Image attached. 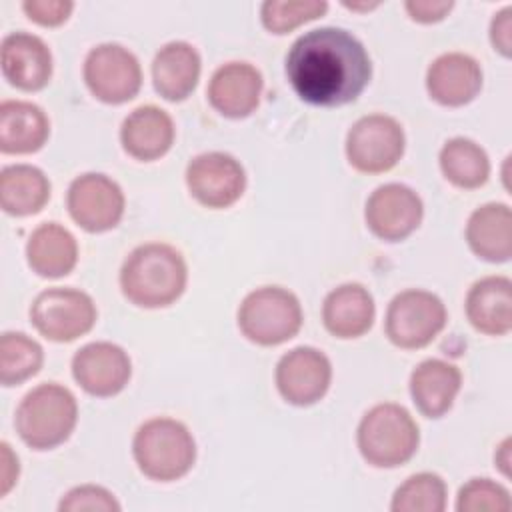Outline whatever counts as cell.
Segmentation results:
<instances>
[{"instance_id": "obj_29", "label": "cell", "mask_w": 512, "mask_h": 512, "mask_svg": "<svg viewBox=\"0 0 512 512\" xmlns=\"http://www.w3.org/2000/svg\"><path fill=\"white\" fill-rule=\"evenodd\" d=\"M44 362L36 340L22 332H4L0 338V382L14 386L34 376Z\"/></svg>"}, {"instance_id": "obj_10", "label": "cell", "mask_w": 512, "mask_h": 512, "mask_svg": "<svg viewBox=\"0 0 512 512\" xmlns=\"http://www.w3.org/2000/svg\"><path fill=\"white\" fill-rule=\"evenodd\" d=\"M84 82L106 104L128 102L142 86L140 62L120 44H98L86 54Z\"/></svg>"}, {"instance_id": "obj_5", "label": "cell", "mask_w": 512, "mask_h": 512, "mask_svg": "<svg viewBox=\"0 0 512 512\" xmlns=\"http://www.w3.org/2000/svg\"><path fill=\"white\" fill-rule=\"evenodd\" d=\"M356 440L368 464L376 468H396L416 454L420 432L404 406L384 402L372 406L362 416Z\"/></svg>"}, {"instance_id": "obj_33", "label": "cell", "mask_w": 512, "mask_h": 512, "mask_svg": "<svg viewBox=\"0 0 512 512\" xmlns=\"http://www.w3.org/2000/svg\"><path fill=\"white\" fill-rule=\"evenodd\" d=\"M60 512H118L120 504L112 492L102 486H76L58 504Z\"/></svg>"}, {"instance_id": "obj_22", "label": "cell", "mask_w": 512, "mask_h": 512, "mask_svg": "<svg viewBox=\"0 0 512 512\" xmlns=\"http://www.w3.org/2000/svg\"><path fill=\"white\" fill-rule=\"evenodd\" d=\"M200 68V54L192 44L182 40L168 42L156 52L152 62L154 88L162 98L180 102L196 88Z\"/></svg>"}, {"instance_id": "obj_38", "label": "cell", "mask_w": 512, "mask_h": 512, "mask_svg": "<svg viewBox=\"0 0 512 512\" xmlns=\"http://www.w3.org/2000/svg\"><path fill=\"white\" fill-rule=\"evenodd\" d=\"M508 454H510V440L506 438V440L498 446V452H496V456H494V458H496V464L502 468L504 474H508V464H510V456H508Z\"/></svg>"}, {"instance_id": "obj_16", "label": "cell", "mask_w": 512, "mask_h": 512, "mask_svg": "<svg viewBox=\"0 0 512 512\" xmlns=\"http://www.w3.org/2000/svg\"><path fill=\"white\" fill-rule=\"evenodd\" d=\"M0 66L12 86L34 92L50 82L52 52L42 38L28 32H12L2 40Z\"/></svg>"}, {"instance_id": "obj_31", "label": "cell", "mask_w": 512, "mask_h": 512, "mask_svg": "<svg viewBox=\"0 0 512 512\" xmlns=\"http://www.w3.org/2000/svg\"><path fill=\"white\" fill-rule=\"evenodd\" d=\"M328 10L324 0H268L260 8V18L266 30L286 34L300 24L320 18Z\"/></svg>"}, {"instance_id": "obj_11", "label": "cell", "mask_w": 512, "mask_h": 512, "mask_svg": "<svg viewBox=\"0 0 512 512\" xmlns=\"http://www.w3.org/2000/svg\"><path fill=\"white\" fill-rule=\"evenodd\" d=\"M72 220L86 232H106L124 214L122 188L106 174L88 172L72 180L66 196Z\"/></svg>"}, {"instance_id": "obj_36", "label": "cell", "mask_w": 512, "mask_h": 512, "mask_svg": "<svg viewBox=\"0 0 512 512\" xmlns=\"http://www.w3.org/2000/svg\"><path fill=\"white\" fill-rule=\"evenodd\" d=\"M406 12L410 14L412 20L422 22V24H430V22H438L442 20L450 10H452V2H432V0H408L404 4Z\"/></svg>"}, {"instance_id": "obj_30", "label": "cell", "mask_w": 512, "mask_h": 512, "mask_svg": "<svg viewBox=\"0 0 512 512\" xmlns=\"http://www.w3.org/2000/svg\"><path fill=\"white\" fill-rule=\"evenodd\" d=\"M446 484L438 474L420 472L400 484L392 496V512H442L446 508Z\"/></svg>"}, {"instance_id": "obj_26", "label": "cell", "mask_w": 512, "mask_h": 512, "mask_svg": "<svg viewBox=\"0 0 512 512\" xmlns=\"http://www.w3.org/2000/svg\"><path fill=\"white\" fill-rule=\"evenodd\" d=\"M26 258L30 268L44 278H62L78 260L76 238L60 224H40L28 238Z\"/></svg>"}, {"instance_id": "obj_12", "label": "cell", "mask_w": 512, "mask_h": 512, "mask_svg": "<svg viewBox=\"0 0 512 512\" xmlns=\"http://www.w3.org/2000/svg\"><path fill=\"white\" fill-rule=\"evenodd\" d=\"M186 184L202 206L228 208L244 194L246 172L242 164L226 152H204L190 160Z\"/></svg>"}, {"instance_id": "obj_37", "label": "cell", "mask_w": 512, "mask_h": 512, "mask_svg": "<svg viewBox=\"0 0 512 512\" xmlns=\"http://www.w3.org/2000/svg\"><path fill=\"white\" fill-rule=\"evenodd\" d=\"M2 448V488L0 494L4 496L16 482L18 478V458L14 456V452L10 450V446L6 442L0 444Z\"/></svg>"}, {"instance_id": "obj_28", "label": "cell", "mask_w": 512, "mask_h": 512, "mask_svg": "<svg viewBox=\"0 0 512 512\" xmlns=\"http://www.w3.org/2000/svg\"><path fill=\"white\" fill-rule=\"evenodd\" d=\"M440 168L458 188H478L490 176V160L480 144L470 138H450L440 150Z\"/></svg>"}, {"instance_id": "obj_35", "label": "cell", "mask_w": 512, "mask_h": 512, "mask_svg": "<svg viewBox=\"0 0 512 512\" xmlns=\"http://www.w3.org/2000/svg\"><path fill=\"white\" fill-rule=\"evenodd\" d=\"M490 40L494 50L502 56H510L512 52V8L506 6L494 14L490 24Z\"/></svg>"}, {"instance_id": "obj_39", "label": "cell", "mask_w": 512, "mask_h": 512, "mask_svg": "<svg viewBox=\"0 0 512 512\" xmlns=\"http://www.w3.org/2000/svg\"><path fill=\"white\" fill-rule=\"evenodd\" d=\"M344 6H348V8H352V10H370V8L378 6V4L374 2V4H344Z\"/></svg>"}, {"instance_id": "obj_24", "label": "cell", "mask_w": 512, "mask_h": 512, "mask_svg": "<svg viewBox=\"0 0 512 512\" xmlns=\"http://www.w3.org/2000/svg\"><path fill=\"white\" fill-rule=\"evenodd\" d=\"M50 134L44 110L24 100L0 104V150L4 154H30L40 150Z\"/></svg>"}, {"instance_id": "obj_25", "label": "cell", "mask_w": 512, "mask_h": 512, "mask_svg": "<svg viewBox=\"0 0 512 512\" xmlns=\"http://www.w3.org/2000/svg\"><path fill=\"white\" fill-rule=\"evenodd\" d=\"M470 250L488 262H506L512 256V212L508 204L488 202L476 208L466 224Z\"/></svg>"}, {"instance_id": "obj_8", "label": "cell", "mask_w": 512, "mask_h": 512, "mask_svg": "<svg viewBox=\"0 0 512 512\" xmlns=\"http://www.w3.org/2000/svg\"><path fill=\"white\" fill-rule=\"evenodd\" d=\"M404 130L392 116L370 114L352 124L346 136L348 162L364 174L388 172L404 154Z\"/></svg>"}, {"instance_id": "obj_21", "label": "cell", "mask_w": 512, "mask_h": 512, "mask_svg": "<svg viewBox=\"0 0 512 512\" xmlns=\"http://www.w3.org/2000/svg\"><path fill=\"white\" fill-rule=\"evenodd\" d=\"M376 314L372 294L356 282L334 288L322 304L326 330L336 338H358L372 328Z\"/></svg>"}, {"instance_id": "obj_20", "label": "cell", "mask_w": 512, "mask_h": 512, "mask_svg": "<svg viewBox=\"0 0 512 512\" xmlns=\"http://www.w3.org/2000/svg\"><path fill=\"white\" fill-rule=\"evenodd\" d=\"M470 324L488 336H504L512 328V282L506 276H486L472 284L466 296Z\"/></svg>"}, {"instance_id": "obj_32", "label": "cell", "mask_w": 512, "mask_h": 512, "mask_svg": "<svg viewBox=\"0 0 512 512\" xmlns=\"http://www.w3.org/2000/svg\"><path fill=\"white\" fill-rule=\"evenodd\" d=\"M510 508L508 490L490 478L468 480L456 498L458 512H508Z\"/></svg>"}, {"instance_id": "obj_18", "label": "cell", "mask_w": 512, "mask_h": 512, "mask_svg": "<svg viewBox=\"0 0 512 512\" xmlns=\"http://www.w3.org/2000/svg\"><path fill=\"white\" fill-rule=\"evenodd\" d=\"M428 94L444 106H464L482 88L480 64L462 52L438 56L426 72Z\"/></svg>"}, {"instance_id": "obj_6", "label": "cell", "mask_w": 512, "mask_h": 512, "mask_svg": "<svg viewBox=\"0 0 512 512\" xmlns=\"http://www.w3.org/2000/svg\"><path fill=\"white\" fill-rule=\"evenodd\" d=\"M302 326V306L298 298L280 286H262L250 292L238 308V328L260 346H276Z\"/></svg>"}, {"instance_id": "obj_4", "label": "cell", "mask_w": 512, "mask_h": 512, "mask_svg": "<svg viewBox=\"0 0 512 512\" xmlns=\"http://www.w3.org/2000/svg\"><path fill=\"white\" fill-rule=\"evenodd\" d=\"M132 452L144 476L158 482H172L192 468L196 442L182 422L174 418H152L134 434Z\"/></svg>"}, {"instance_id": "obj_14", "label": "cell", "mask_w": 512, "mask_h": 512, "mask_svg": "<svg viewBox=\"0 0 512 512\" xmlns=\"http://www.w3.org/2000/svg\"><path fill=\"white\" fill-rule=\"evenodd\" d=\"M332 366L324 352L298 346L286 352L276 366V386L282 398L294 406L318 402L330 388Z\"/></svg>"}, {"instance_id": "obj_19", "label": "cell", "mask_w": 512, "mask_h": 512, "mask_svg": "<svg viewBox=\"0 0 512 512\" xmlns=\"http://www.w3.org/2000/svg\"><path fill=\"white\" fill-rule=\"evenodd\" d=\"M174 122L168 112L146 104L132 110L120 128L122 148L136 160H156L164 156L174 142Z\"/></svg>"}, {"instance_id": "obj_27", "label": "cell", "mask_w": 512, "mask_h": 512, "mask_svg": "<svg viewBox=\"0 0 512 512\" xmlns=\"http://www.w3.org/2000/svg\"><path fill=\"white\" fill-rule=\"evenodd\" d=\"M50 198L46 174L30 164H12L0 172V206L12 216L40 212Z\"/></svg>"}, {"instance_id": "obj_13", "label": "cell", "mask_w": 512, "mask_h": 512, "mask_svg": "<svg viewBox=\"0 0 512 512\" xmlns=\"http://www.w3.org/2000/svg\"><path fill=\"white\" fill-rule=\"evenodd\" d=\"M424 206L420 196L406 184L378 186L364 210V218L374 236L388 242H398L410 236L422 222Z\"/></svg>"}, {"instance_id": "obj_2", "label": "cell", "mask_w": 512, "mask_h": 512, "mask_svg": "<svg viewBox=\"0 0 512 512\" xmlns=\"http://www.w3.org/2000/svg\"><path fill=\"white\" fill-rule=\"evenodd\" d=\"M188 280L182 254L164 242L134 248L122 264V294L140 308H162L176 302Z\"/></svg>"}, {"instance_id": "obj_34", "label": "cell", "mask_w": 512, "mask_h": 512, "mask_svg": "<svg viewBox=\"0 0 512 512\" xmlns=\"http://www.w3.org/2000/svg\"><path fill=\"white\" fill-rule=\"evenodd\" d=\"M74 4L68 0H26L22 10L40 26H58L68 20Z\"/></svg>"}, {"instance_id": "obj_23", "label": "cell", "mask_w": 512, "mask_h": 512, "mask_svg": "<svg viewBox=\"0 0 512 512\" xmlns=\"http://www.w3.org/2000/svg\"><path fill=\"white\" fill-rule=\"evenodd\" d=\"M460 386V370L454 364L438 358L420 362L410 376L412 400L426 418L444 416L452 408Z\"/></svg>"}, {"instance_id": "obj_1", "label": "cell", "mask_w": 512, "mask_h": 512, "mask_svg": "<svg viewBox=\"0 0 512 512\" xmlns=\"http://www.w3.org/2000/svg\"><path fill=\"white\" fill-rule=\"evenodd\" d=\"M294 92L314 106H342L356 100L372 76L362 42L344 28H314L302 34L286 56Z\"/></svg>"}, {"instance_id": "obj_3", "label": "cell", "mask_w": 512, "mask_h": 512, "mask_svg": "<svg viewBox=\"0 0 512 512\" xmlns=\"http://www.w3.org/2000/svg\"><path fill=\"white\" fill-rule=\"evenodd\" d=\"M78 420L74 394L54 382L30 390L16 408V430L34 450H50L66 442Z\"/></svg>"}, {"instance_id": "obj_15", "label": "cell", "mask_w": 512, "mask_h": 512, "mask_svg": "<svg viewBox=\"0 0 512 512\" xmlns=\"http://www.w3.org/2000/svg\"><path fill=\"white\" fill-rule=\"evenodd\" d=\"M132 364L128 354L112 342H90L72 358L74 380L92 396H114L128 384Z\"/></svg>"}, {"instance_id": "obj_7", "label": "cell", "mask_w": 512, "mask_h": 512, "mask_svg": "<svg viewBox=\"0 0 512 512\" xmlns=\"http://www.w3.org/2000/svg\"><path fill=\"white\" fill-rule=\"evenodd\" d=\"M446 324L442 300L428 290H404L392 298L386 310V336L392 344L414 350L430 344Z\"/></svg>"}, {"instance_id": "obj_17", "label": "cell", "mask_w": 512, "mask_h": 512, "mask_svg": "<svg viewBox=\"0 0 512 512\" xmlns=\"http://www.w3.org/2000/svg\"><path fill=\"white\" fill-rule=\"evenodd\" d=\"M262 86V74L252 64L228 62L212 74L208 100L222 116L244 118L256 110Z\"/></svg>"}, {"instance_id": "obj_9", "label": "cell", "mask_w": 512, "mask_h": 512, "mask_svg": "<svg viewBox=\"0 0 512 512\" xmlns=\"http://www.w3.org/2000/svg\"><path fill=\"white\" fill-rule=\"evenodd\" d=\"M34 328L52 342H72L96 322L92 298L76 288H48L30 306Z\"/></svg>"}]
</instances>
